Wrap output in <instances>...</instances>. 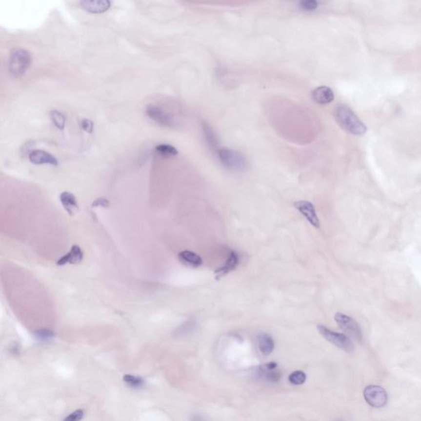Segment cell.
Returning a JSON list of instances; mask_svg holds the SVG:
<instances>
[{
    "mask_svg": "<svg viewBox=\"0 0 421 421\" xmlns=\"http://www.w3.org/2000/svg\"><path fill=\"white\" fill-rule=\"evenodd\" d=\"M239 264V256L238 254H236V252H230V255L228 257L227 260L225 261V263L221 267L217 268L215 271L216 274V279L219 280L220 278H222L225 275L228 274L229 272H232L236 269Z\"/></svg>",
    "mask_w": 421,
    "mask_h": 421,
    "instance_id": "5bb4252c",
    "label": "cell"
},
{
    "mask_svg": "<svg viewBox=\"0 0 421 421\" xmlns=\"http://www.w3.org/2000/svg\"><path fill=\"white\" fill-rule=\"evenodd\" d=\"M277 369L278 364L276 362H270L268 364L259 367L257 369V375L267 382H278L281 379L282 374Z\"/></svg>",
    "mask_w": 421,
    "mask_h": 421,
    "instance_id": "9c48e42d",
    "label": "cell"
},
{
    "mask_svg": "<svg viewBox=\"0 0 421 421\" xmlns=\"http://www.w3.org/2000/svg\"><path fill=\"white\" fill-rule=\"evenodd\" d=\"M294 207H296V209L306 218V220L310 223V225L317 229L320 228V221H319V217L317 216L316 210L314 205L310 201H304V200L297 201L294 203Z\"/></svg>",
    "mask_w": 421,
    "mask_h": 421,
    "instance_id": "52a82bcc",
    "label": "cell"
},
{
    "mask_svg": "<svg viewBox=\"0 0 421 421\" xmlns=\"http://www.w3.org/2000/svg\"><path fill=\"white\" fill-rule=\"evenodd\" d=\"M31 63L32 55L28 50L21 48H15L11 50L8 58V70L13 78H21L30 68Z\"/></svg>",
    "mask_w": 421,
    "mask_h": 421,
    "instance_id": "7a4b0ae2",
    "label": "cell"
},
{
    "mask_svg": "<svg viewBox=\"0 0 421 421\" xmlns=\"http://www.w3.org/2000/svg\"><path fill=\"white\" fill-rule=\"evenodd\" d=\"M81 127L84 131L88 133V134H92L93 129H94V123L88 119H83L81 121Z\"/></svg>",
    "mask_w": 421,
    "mask_h": 421,
    "instance_id": "d4e9b609",
    "label": "cell"
},
{
    "mask_svg": "<svg viewBox=\"0 0 421 421\" xmlns=\"http://www.w3.org/2000/svg\"><path fill=\"white\" fill-rule=\"evenodd\" d=\"M63 208L70 216L76 214L79 210V204L74 194L69 192H63L60 196Z\"/></svg>",
    "mask_w": 421,
    "mask_h": 421,
    "instance_id": "2e32d148",
    "label": "cell"
},
{
    "mask_svg": "<svg viewBox=\"0 0 421 421\" xmlns=\"http://www.w3.org/2000/svg\"><path fill=\"white\" fill-rule=\"evenodd\" d=\"M79 5L88 13L99 14L106 12L111 3L109 0H82L79 2Z\"/></svg>",
    "mask_w": 421,
    "mask_h": 421,
    "instance_id": "30bf717a",
    "label": "cell"
},
{
    "mask_svg": "<svg viewBox=\"0 0 421 421\" xmlns=\"http://www.w3.org/2000/svg\"><path fill=\"white\" fill-rule=\"evenodd\" d=\"M334 319L341 329H342L344 332L347 333L348 335L351 336V338H353L358 342H362L363 341L362 330L355 319L340 312L335 314Z\"/></svg>",
    "mask_w": 421,
    "mask_h": 421,
    "instance_id": "5b68a950",
    "label": "cell"
},
{
    "mask_svg": "<svg viewBox=\"0 0 421 421\" xmlns=\"http://www.w3.org/2000/svg\"><path fill=\"white\" fill-rule=\"evenodd\" d=\"M29 160L35 165L49 164L55 166L59 165V161L55 156L43 150H34L31 152L29 154Z\"/></svg>",
    "mask_w": 421,
    "mask_h": 421,
    "instance_id": "8fae6325",
    "label": "cell"
},
{
    "mask_svg": "<svg viewBox=\"0 0 421 421\" xmlns=\"http://www.w3.org/2000/svg\"><path fill=\"white\" fill-rule=\"evenodd\" d=\"M203 129H204L205 137L210 147L216 148L217 147V139L212 128L208 124H205L203 126Z\"/></svg>",
    "mask_w": 421,
    "mask_h": 421,
    "instance_id": "7402d4cb",
    "label": "cell"
},
{
    "mask_svg": "<svg viewBox=\"0 0 421 421\" xmlns=\"http://www.w3.org/2000/svg\"><path fill=\"white\" fill-rule=\"evenodd\" d=\"M36 336L40 340L45 341L52 338L54 337V333L52 332H50V331H47V330H42V331H38V332H36Z\"/></svg>",
    "mask_w": 421,
    "mask_h": 421,
    "instance_id": "484cf974",
    "label": "cell"
},
{
    "mask_svg": "<svg viewBox=\"0 0 421 421\" xmlns=\"http://www.w3.org/2000/svg\"></svg>",
    "mask_w": 421,
    "mask_h": 421,
    "instance_id": "f1b7e54d",
    "label": "cell"
},
{
    "mask_svg": "<svg viewBox=\"0 0 421 421\" xmlns=\"http://www.w3.org/2000/svg\"><path fill=\"white\" fill-rule=\"evenodd\" d=\"M191 421H206L204 417L199 415V414H195L191 417Z\"/></svg>",
    "mask_w": 421,
    "mask_h": 421,
    "instance_id": "83f0119b",
    "label": "cell"
},
{
    "mask_svg": "<svg viewBox=\"0 0 421 421\" xmlns=\"http://www.w3.org/2000/svg\"><path fill=\"white\" fill-rule=\"evenodd\" d=\"M178 258L182 264L193 268L199 267L203 263V260L199 254L189 250H183L180 252L179 254Z\"/></svg>",
    "mask_w": 421,
    "mask_h": 421,
    "instance_id": "9a60e30c",
    "label": "cell"
},
{
    "mask_svg": "<svg viewBox=\"0 0 421 421\" xmlns=\"http://www.w3.org/2000/svg\"><path fill=\"white\" fill-rule=\"evenodd\" d=\"M147 116L151 120H154L156 123H159L160 125L170 126L174 125L175 120L173 119L172 115L168 112H165L161 108L157 107L154 105H150L147 106L146 110Z\"/></svg>",
    "mask_w": 421,
    "mask_h": 421,
    "instance_id": "ba28073f",
    "label": "cell"
},
{
    "mask_svg": "<svg viewBox=\"0 0 421 421\" xmlns=\"http://www.w3.org/2000/svg\"><path fill=\"white\" fill-rule=\"evenodd\" d=\"M312 97L319 105H327L333 101L334 93L328 86H319L312 92Z\"/></svg>",
    "mask_w": 421,
    "mask_h": 421,
    "instance_id": "4fadbf2b",
    "label": "cell"
},
{
    "mask_svg": "<svg viewBox=\"0 0 421 421\" xmlns=\"http://www.w3.org/2000/svg\"><path fill=\"white\" fill-rule=\"evenodd\" d=\"M50 118L56 128L63 130L65 128L66 117L63 113L57 110L50 111Z\"/></svg>",
    "mask_w": 421,
    "mask_h": 421,
    "instance_id": "ac0fdd59",
    "label": "cell"
},
{
    "mask_svg": "<svg viewBox=\"0 0 421 421\" xmlns=\"http://www.w3.org/2000/svg\"><path fill=\"white\" fill-rule=\"evenodd\" d=\"M306 374L301 370H296V371L291 373L288 377L289 382L294 385L303 384L306 381Z\"/></svg>",
    "mask_w": 421,
    "mask_h": 421,
    "instance_id": "44dd1931",
    "label": "cell"
},
{
    "mask_svg": "<svg viewBox=\"0 0 421 421\" xmlns=\"http://www.w3.org/2000/svg\"><path fill=\"white\" fill-rule=\"evenodd\" d=\"M84 412L81 409L76 410L73 413L69 414L63 421H80L83 418Z\"/></svg>",
    "mask_w": 421,
    "mask_h": 421,
    "instance_id": "cb8c5ba5",
    "label": "cell"
},
{
    "mask_svg": "<svg viewBox=\"0 0 421 421\" xmlns=\"http://www.w3.org/2000/svg\"><path fill=\"white\" fill-rule=\"evenodd\" d=\"M83 259V252L79 245H73L68 254L59 259L57 265L64 266L68 264H79Z\"/></svg>",
    "mask_w": 421,
    "mask_h": 421,
    "instance_id": "7c38bea8",
    "label": "cell"
},
{
    "mask_svg": "<svg viewBox=\"0 0 421 421\" xmlns=\"http://www.w3.org/2000/svg\"><path fill=\"white\" fill-rule=\"evenodd\" d=\"M93 207H98V206H101V207H108L109 206V201H108L107 199H97L96 201L93 202V204H92Z\"/></svg>",
    "mask_w": 421,
    "mask_h": 421,
    "instance_id": "4316f807",
    "label": "cell"
},
{
    "mask_svg": "<svg viewBox=\"0 0 421 421\" xmlns=\"http://www.w3.org/2000/svg\"><path fill=\"white\" fill-rule=\"evenodd\" d=\"M259 349L264 356H269L274 350L275 343L271 336L267 333H261L258 337Z\"/></svg>",
    "mask_w": 421,
    "mask_h": 421,
    "instance_id": "e0dca14e",
    "label": "cell"
},
{
    "mask_svg": "<svg viewBox=\"0 0 421 421\" xmlns=\"http://www.w3.org/2000/svg\"><path fill=\"white\" fill-rule=\"evenodd\" d=\"M218 158L225 168L232 170H243L247 166L245 157L234 150L222 148L218 151Z\"/></svg>",
    "mask_w": 421,
    "mask_h": 421,
    "instance_id": "277c9868",
    "label": "cell"
},
{
    "mask_svg": "<svg viewBox=\"0 0 421 421\" xmlns=\"http://www.w3.org/2000/svg\"><path fill=\"white\" fill-rule=\"evenodd\" d=\"M335 119L338 124L349 134L363 135L367 128L353 110L346 105H338L335 109Z\"/></svg>",
    "mask_w": 421,
    "mask_h": 421,
    "instance_id": "6da1fadb",
    "label": "cell"
},
{
    "mask_svg": "<svg viewBox=\"0 0 421 421\" xmlns=\"http://www.w3.org/2000/svg\"><path fill=\"white\" fill-rule=\"evenodd\" d=\"M318 330L319 333L322 335V338L326 339L327 341L336 345L337 347L340 348L343 351L351 353L355 351V345L352 341L348 338L347 336L342 333L334 332L325 327L324 325H318Z\"/></svg>",
    "mask_w": 421,
    "mask_h": 421,
    "instance_id": "3957f363",
    "label": "cell"
},
{
    "mask_svg": "<svg viewBox=\"0 0 421 421\" xmlns=\"http://www.w3.org/2000/svg\"><path fill=\"white\" fill-rule=\"evenodd\" d=\"M301 9L304 11H314L319 7V3L315 0H303L300 3Z\"/></svg>",
    "mask_w": 421,
    "mask_h": 421,
    "instance_id": "603a6c76",
    "label": "cell"
},
{
    "mask_svg": "<svg viewBox=\"0 0 421 421\" xmlns=\"http://www.w3.org/2000/svg\"><path fill=\"white\" fill-rule=\"evenodd\" d=\"M123 382L132 388H139L144 385V380L141 377L135 376L132 374H124L123 377Z\"/></svg>",
    "mask_w": 421,
    "mask_h": 421,
    "instance_id": "ffe728a7",
    "label": "cell"
},
{
    "mask_svg": "<svg viewBox=\"0 0 421 421\" xmlns=\"http://www.w3.org/2000/svg\"><path fill=\"white\" fill-rule=\"evenodd\" d=\"M365 401L374 408H382L387 405L388 395L384 388L378 385H369L364 390Z\"/></svg>",
    "mask_w": 421,
    "mask_h": 421,
    "instance_id": "8992f818",
    "label": "cell"
},
{
    "mask_svg": "<svg viewBox=\"0 0 421 421\" xmlns=\"http://www.w3.org/2000/svg\"><path fill=\"white\" fill-rule=\"evenodd\" d=\"M156 152L165 157H176L178 155V150L170 144H160L156 147Z\"/></svg>",
    "mask_w": 421,
    "mask_h": 421,
    "instance_id": "d6986e66",
    "label": "cell"
}]
</instances>
